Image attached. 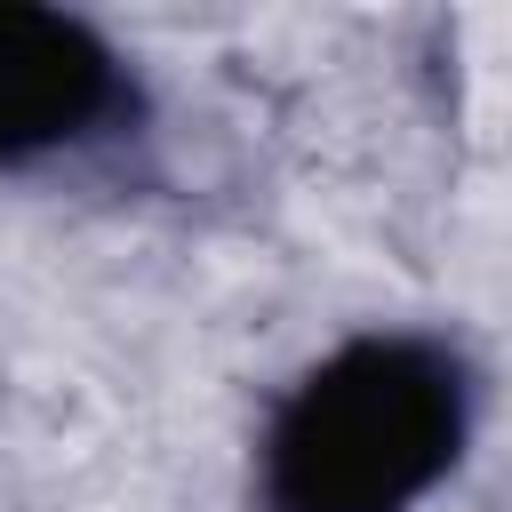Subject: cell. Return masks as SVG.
<instances>
[{"instance_id": "cell-1", "label": "cell", "mask_w": 512, "mask_h": 512, "mask_svg": "<svg viewBox=\"0 0 512 512\" xmlns=\"http://www.w3.org/2000/svg\"><path fill=\"white\" fill-rule=\"evenodd\" d=\"M480 424L472 360L432 328H368L320 352L256 432V512H416Z\"/></svg>"}, {"instance_id": "cell-2", "label": "cell", "mask_w": 512, "mask_h": 512, "mask_svg": "<svg viewBox=\"0 0 512 512\" xmlns=\"http://www.w3.org/2000/svg\"><path fill=\"white\" fill-rule=\"evenodd\" d=\"M144 136L136 64L64 8L0 0V176H48Z\"/></svg>"}]
</instances>
